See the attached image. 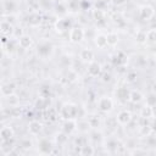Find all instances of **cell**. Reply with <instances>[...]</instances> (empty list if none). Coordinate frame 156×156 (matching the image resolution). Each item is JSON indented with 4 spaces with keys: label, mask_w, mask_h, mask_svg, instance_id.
<instances>
[{
    "label": "cell",
    "mask_w": 156,
    "mask_h": 156,
    "mask_svg": "<svg viewBox=\"0 0 156 156\" xmlns=\"http://www.w3.org/2000/svg\"><path fill=\"white\" fill-rule=\"evenodd\" d=\"M78 112H79V107L77 105H72V104H65L62 110H61V116L65 119H69V118H76L78 117Z\"/></svg>",
    "instance_id": "obj_1"
},
{
    "label": "cell",
    "mask_w": 156,
    "mask_h": 156,
    "mask_svg": "<svg viewBox=\"0 0 156 156\" xmlns=\"http://www.w3.org/2000/svg\"><path fill=\"white\" fill-rule=\"evenodd\" d=\"M13 150V145H12V139L11 140H1V146H0V151L2 155L9 156Z\"/></svg>",
    "instance_id": "obj_15"
},
{
    "label": "cell",
    "mask_w": 156,
    "mask_h": 156,
    "mask_svg": "<svg viewBox=\"0 0 156 156\" xmlns=\"http://www.w3.org/2000/svg\"><path fill=\"white\" fill-rule=\"evenodd\" d=\"M56 140H57V143H65V141L67 140V134H66V133H62V134L57 135Z\"/></svg>",
    "instance_id": "obj_38"
},
{
    "label": "cell",
    "mask_w": 156,
    "mask_h": 156,
    "mask_svg": "<svg viewBox=\"0 0 156 156\" xmlns=\"http://www.w3.org/2000/svg\"><path fill=\"white\" fill-rule=\"evenodd\" d=\"M151 128H152V132L156 133V118L154 119V122H152V124H151Z\"/></svg>",
    "instance_id": "obj_41"
},
{
    "label": "cell",
    "mask_w": 156,
    "mask_h": 156,
    "mask_svg": "<svg viewBox=\"0 0 156 156\" xmlns=\"http://www.w3.org/2000/svg\"><path fill=\"white\" fill-rule=\"evenodd\" d=\"M82 155H93L94 154V149L93 146H88V145H83L82 146V151H80Z\"/></svg>",
    "instance_id": "obj_31"
},
{
    "label": "cell",
    "mask_w": 156,
    "mask_h": 156,
    "mask_svg": "<svg viewBox=\"0 0 156 156\" xmlns=\"http://www.w3.org/2000/svg\"><path fill=\"white\" fill-rule=\"evenodd\" d=\"M2 7H4L5 12H12L16 9V4L13 2V0H4Z\"/></svg>",
    "instance_id": "obj_23"
},
{
    "label": "cell",
    "mask_w": 156,
    "mask_h": 156,
    "mask_svg": "<svg viewBox=\"0 0 156 156\" xmlns=\"http://www.w3.org/2000/svg\"><path fill=\"white\" fill-rule=\"evenodd\" d=\"M90 7V4H89V1L87 2V0H80V9H85V7Z\"/></svg>",
    "instance_id": "obj_40"
},
{
    "label": "cell",
    "mask_w": 156,
    "mask_h": 156,
    "mask_svg": "<svg viewBox=\"0 0 156 156\" xmlns=\"http://www.w3.org/2000/svg\"><path fill=\"white\" fill-rule=\"evenodd\" d=\"M140 115H141V117H144V118H149V117H152V108H151V106H149V105H145V106L141 108V112H140Z\"/></svg>",
    "instance_id": "obj_27"
},
{
    "label": "cell",
    "mask_w": 156,
    "mask_h": 156,
    "mask_svg": "<svg viewBox=\"0 0 156 156\" xmlns=\"http://www.w3.org/2000/svg\"><path fill=\"white\" fill-rule=\"evenodd\" d=\"M79 57H80V60H82L83 62L90 63V62H93V61H94L95 55H94V51H93V50H90V49H87V48H85V49H83V50L80 51Z\"/></svg>",
    "instance_id": "obj_12"
},
{
    "label": "cell",
    "mask_w": 156,
    "mask_h": 156,
    "mask_svg": "<svg viewBox=\"0 0 156 156\" xmlns=\"http://www.w3.org/2000/svg\"><path fill=\"white\" fill-rule=\"evenodd\" d=\"M101 73V65L98 61H93L88 65V74L90 77H99Z\"/></svg>",
    "instance_id": "obj_8"
},
{
    "label": "cell",
    "mask_w": 156,
    "mask_h": 156,
    "mask_svg": "<svg viewBox=\"0 0 156 156\" xmlns=\"http://www.w3.org/2000/svg\"><path fill=\"white\" fill-rule=\"evenodd\" d=\"M127 2V0H112V4L115 5V6H122V5H124Z\"/></svg>",
    "instance_id": "obj_39"
},
{
    "label": "cell",
    "mask_w": 156,
    "mask_h": 156,
    "mask_svg": "<svg viewBox=\"0 0 156 156\" xmlns=\"http://www.w3.org/2000/svg\"><path fill=\"white\" fill-rule=\"evenodd\" d=\"M95 45L99 48V49H104L107 46V38L105 34H99L96 35L95 38Z\"/></svg>",
    "instance_id": "obj_19"
},
{
    "label": "cell",
    "mask_w": 156,
    "mask_h": 156,
    "mask_svg": "<svg viewBox=\"0 0 156 156\" xmlns=\"http://www.w3.org/2000/svg\"><path fill=\"white\" fill-rule=\"evenodd\" d=\"M154 15H155V10H154L152 6H150V5H143V6H140V9H139V16H140L141 20L149 21V20H151L154 17Z\"/></svg>",
    "instance_id": "obj_4"
},
{
    "label": "cell",
    "mask_w": 156,
    "mask_h": 156,
    "mask_svg": "<svg viewBox=\"0 0 156 156\" xmlns=\"http://www.w3.org/2000/svg\"><path fill=\"white\" fill-rule=\"evenodd\" d=\"M32 44H33V40H32V38H30L29 35L23 34V35L18 39V45H20L22 49H28Z\"/></svg>",
    "instance_id": "obj_18"
},
{
    "label": "cell",
    "mask_w": 156,
    "mask_h": 156,
    "mask_svg": "<svg viewBox=\"0 0 156 156\" xmlns=\"http://www.w3.org/2000/svg\"><path fill=\"white\" fill-rule=\"evenodd\" d=\"M143 100V94L139 90H132L130 95H129V101L133 104H138Z\"/></svg>",
    "instance_id": "obj_20"
},
{
    "label": "cell",
    "mask_w": 156,
    "mask_h": 156,
    "mask_svg": "<svg viewBox=\"0 0 156 156\" xmlns=\"http://www.w3.org/2000/svg\"><path fill=\"white\" fill-rule=\"evenodd\" d=\"M106 38H107V45H110V46L117 45V43H118V35H117V33L111 32V33L106 34Z\"/></svg>",
    "instance_id": "obj_22"
},
{
    "label": "cell",
    "mask_w": 156,
    "mask_h": 156,
    "mask_svg": "<svg viewBox=\"0 0 156 156\" xmlns=\"http://www.w3.org/2000/svg\"><path fill=\"white\" fill-rule=\"evenodd\" d=\"M40 22H41V16H40L39 13L33 12V13H30V15L28 16V23H29L30 26H38Z\"/></svg>",
    "instance_id": "obj_21"
},
{
    "label": "cell",
    "mask_w": 156,
    "mask_h": 156,
    "mask_svg": "<svg viewBox=\"0 0 156 156\" xmlns=\"http://www.w3.org/2000/svg\"><path fill=\"white\" fill-rule=\"evenodd\" d=\"M23 35V33H22V29L21 28H15V30H13V34H12V37H15L17 40L21 38Z\"/></svg>",
    "instance_id": "obj_37"
},
{
    "label": "cell",
    "mask_w": 156,
    "mask_h": 156,
    "mask_svg": "<svg viewBox=\"0 0 156 156\" xmlns=\"http://www.w3.org/2000/svg\"><path fill=\"white\" fill-rule=\"evenodd\" d=\"M113 61H115V63H116V65L122 66V65H124V63L127 62V57L123 55V52H118V54L115 56Z\"/></svg>",
    "instance_id": "obj_26"
},
{
    "label": "cell",
    "mask_w": 156,
    "mask_h": 156,
    "mask_svg": "<svg viewBox=\"0 0 156 156\" xmlns=\"http://www.w3.org/2000/svg\"><path fill=\"white\" fill-rule=\"evenodd\" d=\"M28 130H29L30 134L38 135V134L43 130V124H41L39 121H32V122H29V124H28Z\"/></svg>",
    "instance_id": "obj_16"
},
{
    "label": "cell",
    "mask_w": 156,
    "mask_h": 156,
    "mask_svg": "<svg viewBox=\"0 0 156 156\" xmlns=\"http://www.w3.org/2000/svg\"><path fill=\"white\" fill-rule=\"evenodd\" d=\"M135 80H136V73H135V72L128 73V76H127V82L133 83V82H135Z\"/></svg>",
    "instance_id": "obj_35"
},
{
    "label": "cell",
    "mask_w": 156,
    "mask_h": 156,
    "mask_svg": "<svg viewBox=\"0 0 156 156\" xmlns=\"http://www.w3.org/2000/svg\"><path fill=\"white\" fill-rule=\"evenodd\" d=\"M135 38H136V41H138V43H140V44L145 43V41L147 40V35H146V32H144V30H139V32L136 33Z\"/></svg>",
    "instance_id": "obj_29"
},
{
    "label": "cell",
    "mask_w": 156,
    "mask_h": 156,
    "mask_svg": "<svg viewBox=\"0 0 156 156\" xmlns=\"http://www.w3.org/2000/svg\"><path fill=\"white\" fill-rule=\"evenodd\" d=\"M88 122H89L90 127H93V128H96V127L99 126V123H100V122H99V119H96L95 117H90Z\"/></svg>",
    "instance_id": "obj_36"
},
{
    "label": "cell",
    "mask_w": 156,
    "mask_h": 156,
    "mask_svg": "<svg viewBox=\"0 0 156 156\" xmlns=\"http://www.w3.org/2000/svg\"><path fill=\"white\" fill-rule=\"evenodd\" d=\"M93 17L95 18L96 22H102L105 20V12L104 10H99V9H95L93 11Z\"/></svg>",
    "instance_id": "obj_25"
},
{
    "label": "cell",
    "mask_w": 156,
    "mask_h": 156,
    "mask_svg": "<svg viewBox=\"0 0 156 156\" xmlns=\"http://www.w3.org/2000/svg\"><path fill=\"white\" fill-rule=\"evenodd\" d=\"M66 10H68V9H67V7L65 6V5H62V2H58V5L56 6V12H57V13H61V15H65V13L67 12Z\"/></svg>",
    "instance_id": "obj_34"
},
{
    "label": "cell",
    "mask_w": 156,
    "mask_h": 156,
    "mask_svg": "<svg viewBox=\"0 0 156 156\" xmlns=\"http://www.w3.org/2000/svg\"><path fill=\"white\" fill-rule=\"evenodd\" d=\"M51 1H55V2H62L63 0H51Z\"/></svg>",
    "instance_id": "obj_43"
},
{
    "label": "cell",
    "mask_w": 156,
    "mask_h": 156,
    "mask_svg": "<svg viewBox=\"0 0 156 156\" xmlns=\"http://www.w3.org/2000/svg\"><path fill=\"white\" fill-rule=\"evenodd\" d=\"M98 108L101 112H110L113 108V101L108 96H102L98 101Z\"/></svg>",
    "instance_id": "obj_3"
},
{
    "label": "cell",
    "mask_w": 156,
    "mask_h": 156,
    "mask_svg": "<svg viewBox=\"0 0 156 156\" xmlns=\"http://www.w3.org/2000/svg\"><path fill=\"white\" fill-rule=\"evenodd\" d=\"M51 150H52V145H51V143L48 139L40 140V143H39V151L41 154H45V155L51 154Z\"/></svg>",
    "instance_id": "obj_17"
},
{
    "label": "cell",
    "mask_w": 156,
    "mask_h": 156,
    "mask_svg": "<svg viewBox=\"0 0 156 156\" xmlns=\"http://www.w3.org/2000/svg\"><path fill=\"white\" fill-rule=\"evenodd\" d=\"M116 121H117L119 124H122V126L128 124V123L132 121V113H130V111H128V110H122V111H119L118 115H117V117H116Z\"/></svg>",
    "instance_id": "obj_5"
},
{
    "label": "cell",
    "mask_w": 156,
    "mask_h": 156,
    "mask_svg": "<svg viewBox=\"0 0 156 156\" xmlns=\"http://www.w3.org/2000/svg\"><path fill=\"white\" fill-rule=\"evenodd\" d=\"M55 28H56L57 32L63 33V32L71 30V28H72V23H71V21L67 20V18H61V20H58V21L56 22Z\"/></svg>",
    "instance_id": "obj_6"
},
{
    "label": "cell",
    "mask_w": 156,
    "mask_h": 156,
    "mask_svg": "<svg viewBox=\"0 0 156 156\" xmlns=\"http://www.w3.org/2000/svg\"><path fill=\"white\" fill-rule=\"evenodd\" d=\"M129 95H130V91H129L127 88H124V87H121V88H118V89L116 90V96H117V99H118L119 101H122V102L129 101Z\"/></svg>",
    "instance_id": "obj_14"
},
{
    "label": "cell",
    "mask_w": 156,
    "mask_h": 156,
    "mask_svg": "<svg viewBox=\"0 0 156 156\" xmlns=\"http://www.w3.org/2000/svg\"><path fill=\"white\" fill-rule=\"evenodd\" d=\"M13 135H15V132H13L12 127H10V126H4L0 130L1 140H11V139H13Z\"/></svg>",
    "instance_id": "obj_13"
},
{
    "label": "cell",
    "mask_w": 156,
    "mask_h": 156,
    "mask_svg": "<svg viewBox=\"0 0 156 156\" xmlns=\"http://www.w3.org/2000/svg\"><path fill=\"white\" fill-rule=\"evenodd\" d=\"M146 35H147V40L149 41H152V43H156V29H150L146 32Z\"/></svg>",
    "instance_id": "obj_32"
},
{
    "label": "cell",
    "mask_w": 156,
    "mask_h": 156,
    "mask_svg": "<svg viewBox=\"0 0 156 156\" xmlns=\"http://www.w3.org/2000/svg\"><path fill=\"white\" fill-rule=\"evenodd\" d=\"M0 30H1L2 35H12L13 30H15V27L10 23V21L2 20L1 23H0Z\"/></svg>",
    "instance_id": "obj_11"
},
{
    "label": "cell",
    "mask_w": 156,
    "mask_h": 156,
    "mask_svg": "<svg viewBox=\"0 0 156 156\" xmlns=\"http://www.w3.org/2000/svg\"><path fill=\"white\" fill-rule=\"evenodd\" d=\"M84 29L83 28H80V27H73V28H71V30H69V34H68V37H69V41H72V43H80L83 39H84Z\"/></svg>",
    "instance_id": "obj_2"
},
{
    "label": "cell",
    "mask_w": 156,
    "mask_h": 156,
    "mask_svg": "<svg viewBox=\"0 0 156 156\" xmlns=\"http://www.w3.org/2000/svg\"><path fill=\"white\" fill-rule=\"evenodd\" d=\"M146 105H149V106L156 105V94H150L146 98Z\"/></svg>",
    "instance_id": "obj_33"
},
{
    "label": "cell",
    "mask_w": 156,
    "mask_h": 156,
    "mask_svg": "<svg viewBox=\"0 0 156 156\" xmlns=\"http://www.w3.org/2000/svg\"><path fill=\"white\" fill-rule=\"evenodd\" d=\"M155 60H156V52H155Z\"/></svg>",
    "instance_id": "obj_44"
},
{
    "label": "cell",
    "mask_w": 156,
    "mask_h": 156,
    "mask_svg": "<svg viewBox=\"0 0 156 156\" xmlns=\"http://www.w3.org/2000/svg\"><path fill=\"white\" fill-rule=\"evenodd\" d=\"M35 107L39 108V110H43V108H46L48 107V99L46 98H39L35 102Z\"/></svg>",
    "instance_id": "obj_28"
},
{
    "label": "cell",
    "mask_w": 156,
    "mask_h": 156,
    "mask_svg": "<svg viewBox=\"0 0 156 156\" xmlns=\"http://www.w3.org/2000/svg\"><path fill=\"white\" fill-rule=\"evenodd\" d=\"M1 95L5 96V98H9L11 95L15 94V90H16V84L15 83H4L1 85Z\"/></svg>",
    "instance_id": "obj_10"
},
{
    "label": "cell",
    "mask_w": 156,
    "mask_h": 156,
    "mask_svg": "<svg viewBox=\"0 0 156 156\" xmlns=\"http://www.w3.org/2000/svg\"><path fill=\"white\" fill-rule=\"evenodd\" d=\"M151 108H152V116L156 118V105H154V106H151Z\"/></svg>",
    "instance_id": "obj_42"
},
{
    "label": "cell",
    "mask_w": 156,
    "mask_h": 156,
    "mask_svg": "<svg viewBox=\"0 0 156 156\" xmlns=\"http://www.w3.org/2000/svg\"><path fill=\"white\" fill-rule=\"evenodd\" d=\"M67 9L71 10L72 12H77L78 9H80V1L79 0H68Z\"/></svg>",
    "instance_id": "obj_24"
},
{
    "label": "cell",
    "mask_w": 156,
    "mask_h": 156,
    "mask_svg": "<svg viewBox=\"0 0 156 156\" xmlns=\"http://www.w3.org/2000/svg\"><path fill=\"white\" fill-rule=\"evenodd\" d=\"M152 133V128H151V126H143V127H140V134L141 135H150Z\"/></svg>",
    "instance_id": "obj_30"
},
{
    "label": "cell",
    "mask_w": 156,
    "mask_h": 156,
    "mask_svg": "<svg viewBox=\"0 0 156 156\" xmlns=\"http://www.w3.org/2000/svg\"><path fill=\"white\" fill-rule=\"evenodd\" d=\"M77 128H78V124H77L76 119H74V118H69V119H66V121H65L63 127H62V132L66 133L67 135H69V134H72Z\"/></svg>",
    "instance_id": "obj_7"
},
{
    "label": "cell",
    "mask_w": 156,
    "mask_h": 156,
    "mask_svg": "<svg viewBox=\"0 0 156 156\" xmlns=\"http://www.w3.org/2000/svg\"><path fill=\"white\" fill-rule=\"evenodd\" d=\"M37 51H38V55H39L40 57H48V56L51 55V52H52V46H51V44H49V43H41V44L38 46Z\"/></svg>",
    "instance_id": "obj_9"
}]
</instances>
